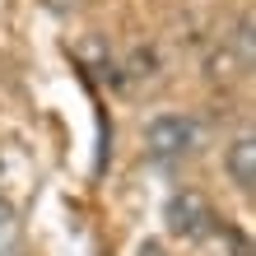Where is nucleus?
I'll list each match as a JSON object with an SVG mask.
<instances>
[{
  "instance_id": "nucleus-1",
  "label": "nucleus",
  "mask_w": 256,
  "mask_h": 256,
  "mask_svg": "<svg viewBox=\"0 0 256 256\" xmlns=\"http://www.w3.org/2000/svg\"><path fill=\"white\" fill-rule=\"evenodd\" d=\"M140 140H144V154L154 163H182L200 144V122L186 116V112H163V116H154L144 126Z\"/></svg>"
},
{
  "instance_id": "nucleus-2",
  "label": "nucleus",
  "mask_w": 256,
  "mask_h": 256,
  "mask_svg": "<svg viewBox=\"0 0 256 256\" xmlns=\"http://www.w3.org/2000/svg\"><path fill=\"white\" fill-rule=\"evenodd\" d=\"M163 219H168V228L177 238H205L210 224H214V210H210V200L200 191H177L168 210H163Z\"/></svg>"
},
{
  "instance_id": "nucleus-3",
  "label": "nucleus",
  "mask_w": 256,
  "mask_h": 256,
  "mask_svg": "<svg viewBox=\"0 0 256 256\" xmlns=\"http://www.w3.org/2000/svg\"><path fill=\"white\" fill-rule=\"evenodd\" d=\"M224 172H228V182L242 196L256 191V140L252 135H238V140L224 149Z\"/></svg>"
},
{
  "instance_id": "nucleus-4",
  "label": "nucleus",
  "mask_w": 256,
  "mask_h": 256,
  "mask_svg": "<svg viewBox=\"0 0 256 256\" xmlns=\"http://www.w3.org/2000/svg\"><path fill=\"white\" fill-rule=\"evenodd\" d=\"M19 252V224H14V210L0 205V256H14Z\"/></svg>"
}]
</instances>
